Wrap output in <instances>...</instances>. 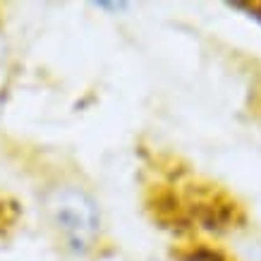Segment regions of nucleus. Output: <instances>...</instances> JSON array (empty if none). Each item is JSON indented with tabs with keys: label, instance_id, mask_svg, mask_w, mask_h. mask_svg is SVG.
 Segmentation results:
<instances>
[{
	"label": "nucleus",
	"instance_id": "obj_1",
	"mask_svg": "<svg viewBox=\"0 0 261 261\" xmlns=\"http://www.w3.org/2000/svg\"><path fill=\"white\" fill-rule=\"evenodd\" d=\"M43 204L50 225L74 254H87L96 245L101 232V211L89 192L65 185L48 192Z\"/></svg>",
	"mask_w": 261,
	"mask_h": 261
},
{
	"label": "nucleus",
	"instance_id": "obj_2",
	"mask_svg": "<svg viewBox=\"0 0 261 261\" xmlns=\"http://www.w3.org/2000/svg\"><path fill=\"white\" fill-rule=\"evenodd\" d=\"M177 261H228L223 256L218 249H211V247H204V245H194V247H187L177 252Z\"/></svg>",
	"mask_w": 261,
	"mask_h": 261
},
{
	"label": "nucleus",
	"instance_id": "obj_3",
	"mask_svg": "<svg viewBox=\"0 0 261 261\" xmlns=\"http://www.w3.org/2000/svg\"><path fill=\"white\" fill-rule=\"evenodd\" d=\"M228 8L240 10V12H245L247 17H252V19H256V22L261 24V3L259 0H254V3H228Z\"/></svg>",
	"mask_w": 261,
	"mask_h": 261
},
{
	"label": "nucleus",
	"instance_id": "obj_4",
	"mask_svg": "<svg viewBox=\"0 0 261 261\" xmlns=\"http://www.w3.org/2000/svg\"><path fill=\"white\" fill-rule=\"evenodd\" d=\"M96 8H106V10H125L127 3H96Z\"/></svg>",
	"mask_w": 261,
	"mask_h": 261
}]
</instances>
